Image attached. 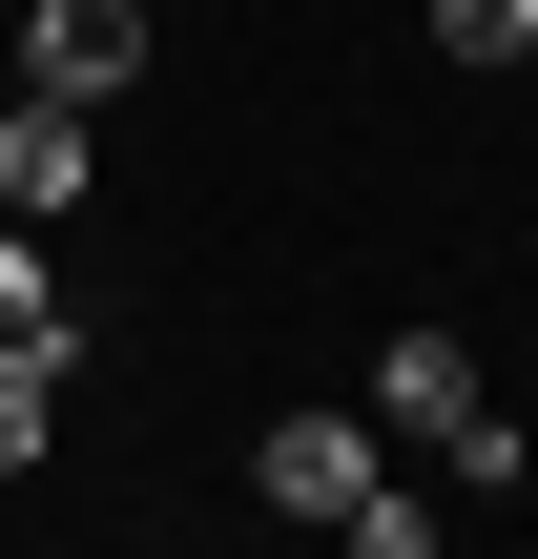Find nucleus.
Returning <instances> with one entry per match:
<instances>
[{
  "label": "nucleus",
  "mask_w": 538,
  "mask_h": 559,
  "mask_svg": "<svg viewBox=\"0 0 538 559\" xmlns=\"http://www.w3.org/2000/svg\"><path fill=\"white\" fill-rule=\"evenodd\" d=\"M373 436H415V456H456L477 498H518V477H538V456H518V415H498V373H477L456 332H394V353H373Z\"/></svg>",
  "instance_id": "f257e3e1"
},
{
  "label": "nucleus",
  "mask_w": 538,
  "mask_h": 559,
  "mask_svg": "<svg viewBox=\"0 0 538 559\" xmlns=\"http://www.w3.org/2000/svg\"><path fill=\"white\" fill-rule=\"evenodd\" d=\"M373 477H394V436H373V415H270V436H249V498H270V519H311V539H332Z\"/></svg>",
  "instance_id": "f03ea898"
},
{
  "label": "nucleus",
  "mask_w": 538,
  "mask_h": 559,
  "mask_svg": "<svg viewBox=\"0 0 538 559\" xmlns=\"http://www.w3.org/2000/svg\"><path fill=\"white\" fill-rule=\"evenodd\" d=\"M21 83L41 104H124L145 83V0H21Z\"/></svg>",
  "instance_id": "7ed1b4c3"
},
{
  "label": "nucleus",
  "mask_w": 538,
  "mask_h": 559,
  "mask_svg": "<svg viewBox=\"0 0 538 559\" xmlns=\"http://www.w3.org/2000/svg\"><path fill=\"white\" fill-rule=\"evenodd\" d=\"M83 187H104V145H83V104H41V83H21V104H0V207H21V228H62Z\"/></svg>",
  "instance_id": "20e7f679"
},
{
  "label": "nucleus",
  "mask_w": 538,
  "mask_h": 559,
  "mask_svg": "<svg viewBox=\"0 0 538 559\" xmlns=\"http://www.w3.org/2000/svg\"><path fill=\"white\" fill-rule=\"evenodd\" d=\"M0 353H83V332H62V270H41L21 207H0Z\"/></svg>",
  "instance_id": "39448f33"
},
{
  "label": "nucleus",
  "mask_w": 538,
  "mask_h": 559,
  "mask_svg": "<svg viewBox=\"0 0 538 559\" xmlns=\"http://www.w3.org/2000/svg\"><path fill=\"white\" fill-rule=\"evenodd\" d=\"M41 436H62V353H0V477H41Z\"/></svg>",
  "instance_id": "423d86ee"
},
{
  "label": "nucleus",
  "mask_w": 538,
  "mask_h": 559,
  "mask_svg": "<svg viewBox=\"0 0 538 559\" xmlns=\"http://www.w3.org/2000/svg\"><path fill=\"white\" fill-rule=\"evenodd\" d=\"M538 41V0H435V62H518Z\"/></svg>",
  "instance_id": "0eeeda50"
}]
</instances>
